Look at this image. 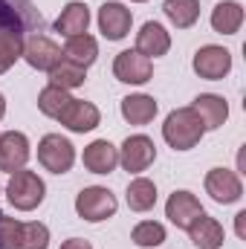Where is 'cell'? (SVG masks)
Listing matches in <instances>:
<instances>
[{
    "instance_id": "cell-22",
    "label": "cell",
    "mask_w": 246,
    "mask_h": 249,
    "mask_svg": "<svg viewBox=\"0 0 246 249\" xmlns=\"http://www.w3.org/2000/svg\"><path fill=\"white\" fill-rule=\"evenodd\" d=\"M61 55L67 58V61L78 64V67H90V64L99 58V44H96V38L93 35H72V38H67V44H64Z\"/></svg>"
},
{
    "instance_id": "cell-20",
    "label": "cell",
    "mask_w": 246,
    "mask_h": 249,
    "mask_svg": "<svg viewBox=\"0 0 246 249\" xmlns=\"http://www.w3.org/2000/svg\"><path fill=\"white\" fill-rule=\"evenodd\" d=\"M119 110H122V119H124V122H130V124H148V122H154V116H157L159 105H157V99H154V96L133 93V96H124V99H122Z\"/></svg>"
},
{
    "instance_id": "cell-15",
    "label": "cell",
    "mask_w": 246,
    "mask_h": 249,
    "mask_svg": "<svg viewBox=\"0 0 246 249\" xmlns=\"http://www.w3.org/2000/svg\"><path fill=\"white\" fill-rule=\"evenodd\" d=\"M171 50V35L162 23L148 20L142 23V29L136 32V53H142L145 58H162Z\"/></svg>"
},
{
    "instance_id": "cell-3",
    "label": "cell",
    "mask_w": 246,
    "mask_h": 249,
    "mask_svg": "<svg viewBox=\"0 0 246 249\" xmlns=\"http://www.w3.org/2000/svg\"><path fill=\"white\" fill-rule=\"evenodd\" d=\"M119 203H116V194L105 186H87L78 191L75 197V214L87 223H102V220H110L116 214Z\"/></svg>"
},
{
    "instance_id": "cell-32",
    "label": "cell",
    "mask_w": 246,
    "mask_h": 249,
    "mask_svg": "<svg viewBox=\"0 0 246 249\" xmlns=\"http://www.w3.org/2000/svg\"><path fill=\"white\" fill-rule=\"evenodd\" d=\"M235 232H238V238H246V212L235 214Z\"/></svg>"
},
{
    "instance_id": "cell-14",
    "label": "cell",
    "mask_w": 246,
    "mask_h": 249,
    "mask_svg": "<svg viewBox=\"0 0 246 249\" xmlns=\"http://www.w3.org/2000/svg\"><path fill=\"white\" fill-rule=\"evenodd\" d=\"M81 162L90 174H113L116 165H119V148L107 139H96L84 148Z\"/></svg>"
},
{
    "instance_id": "cell-11",
    "label": "cell",
    "mask_w": 246,
    "mask_h": 249,
    "mask_svg": "<svg viewBox=\"0 0 246 249\" xmlns=\"http://www.w3.org/2000/svg\"><path fill=\"white\" fill-rule=\"evenodd\" d=\"M29 154H32V151H29L26 133H20V130H6V133H0V171L15 174V171L26 168Z\"/></svg>"
},
{
    "instance_id": "cell-31",
    "label": "cell",
    "mask_w": 246,
    "mask_h": 249,
    "mask_svg": "<svg viewBox=\"0 0 246 249\" xmlns=\"http://www.w3.org/2000/svg\"><path fill=\"white\" fill-rule=\"evenodd\" d=\"M61 249H93L90 241H84V238H70V241H64Z\"/></svg>"
},
{
    "instance_id": "cell-28",
    "label": "cell",
    "mask_w": 246,
    "mask_h": 249,
    "mask_svg": "<svg viewBox=\"0 0 246 249\" xmlns=\"http://www.w3.org/2000/svg\"><path fill=\"white\" fill-rule=\"evenodd\" d=\"M130 241H133L136 247H142V249L159 247V244H165V226H162V223H157V220H142V223H136V226H133Z\"/></svg>"
},
{
    "instance_id": "cell-7",
    "label": "cell",
    "mask_w": 246,
    "mask_h": 249,
    "mask_svg": "<svg viewBox=\"0 0 246 249\" xmlns=\"http://www.w3.org/2000/svg\"><path fill=\"white\" fill-rule=\"evenodd\" d=\"M0 29L12 32H29L41 29V12L32 0H0Z\"/></svg>"
},
{
    "instance_id": "cell-19",
    "label": "cell",
    "mask_w": 246,
    "mask_h": 249,
    "mask_svg": "<svg viewBox=\"0 0 246 249\" xmlns=\"http://www.w3.org/2000/svg\"><path fill=\"white\" fill-rule=\"evenodd\" d=\"M90 26V6L87 3H67L61 9V15L55 18V32H61L64 38H72V35H84Z\"/></svg>"
},
{
    "instance_id": "cell-2",
    "label": "cell",
    "mask_w": 246,
    "mask_h": 249,
    "mask_svg": "<svg viewBox=\"0 0 246 249\" xmlns=\"http://www.w3.org/2000/svg\"><path fill=\"white\" fill-rule=\"evenodd\" d=\"M6 197H9V203H12L18 212H32V209H38V206L44 203V197H47V183H44L35 171L20 168V171L12 174V180H9V186H6Z\"/></svg>"
},
{
    "instance_id": "cell-24",
    "label": "cell",
    "mask_w": 246,
    "mask_h": 249,
    "mask_svg": "<svg viewBox=\"0 0 246 249\" xmlns=\"http://www.w3.org/2000/svg\"><path fill=\"white\" fill-rule=\"evenodd\" d=\"M162 12L177 29H191L200 20V0H165Z\"/></svg>"
},
{
    "instance_id": "cell-1",
    "label": "cell",
    "mask_w": 246,
    "mask_h": 249,
    "mask_svg": "<svg viewBox=\"0 0 246 249\" xmlns=\"http://www.w3.org/2000/svg\"><path fill=\"white\" fill-rule=\"evenodd\" d=\"M206 136V127L200 122V116L191 107H177L168 113V119L162 124V139L174 148V151H191L200 145V139Z\"/></svg>"
},
{
    "instance_id": "cell-16",
    "label": "cell",
    "mask_w": 246,
    "mask_h": 249,
    "mask_svg": "<svg viewBox=\"0 0 246 249\" xmlns=\"http://www.w3.org/2000/svg\"><path fill=\"white\" fill-rule=\"evenodd\" d=\"M188 107L200 116V122H203L206 130H217L229 119V102L223 96H214V93H200Z\"/></svg>"
},
{
    "instance_id": "cell-23",
    "label": "cell",
    "mask_w": 246,
    "mask_h": 249,
    "mask_svg": "<svg viewBox=\"0 0 246 249\" xmlns=\"http://www.w3.org/2000/svg\"><path fill=\"white\" fill-rule=\"evenodd\" d=\"M124 200H127L130 212H151L157 206V186H154V180H148V177L130 180V186L124 191Z\"/></svg>"
},
{
    "instance_id": "cell-8",
    "label": "cell",
    "mask_w": 246,
    "mask_h": 249,
    "mask_svg": "<svg viewBox=\"0 0 246 249\" xmlns=\"http://www.w3.org/2000/svg\"><path fill=\"white\" fill-rule=\"evenodd\" d=\"M23 61L29 64L32 70H41V72H50L55 64L61 61V47L53 41V38H47V35H29V38H23V55H20Z\"/></svg>"
},
{
    "instance_id": "cell-18",
    "label": "cell",
    "mask_w": 246,
    "mask_h": 249,
    "mask_svg": "<svg viewBox=\"0 0 246 249\" xmlns=\"http://www.w3.org/2000/svg\"><path fill=\"white\" fill-rule=\"evenodd\" d=\"M188 232V238H191V244L197 249H220L223 247V241H226V232H223V226H220V220H214V217H209L206 212L185 229Z\"/></svg>"
},
{
    "instance_id": "cell-12",
    "label": "cell",
    "mask_w": 246,
    "mask_h": 249,
    "mask_svg": "<svg viewBox=\"0 0 246 249\" xmlns=\"http://www.w3.org/2000/svg\"><path fill=\"white\" fill-rule=\"evenodd\" d=\"M113 75L122 84H148L151 75H154V61L145 58L136 50H124V53L116 55V61H113Z\"/></svg>"
},
{
    "instance_id": "cell-6",
    "label": "cell",
    "mask_w": 246,
    "mask_h": 249,
    "mask_svg": "<svg viewBox=\"0 0 246 249\" xmlns=\"http://www.w3.org/2000/svg\"><path fill=\"white\" fill-rule=\"evenodd\" d=\"M191 67L200 78L206 81H220L232 72V53L226 47H217V44H206L194 53Z\"/></svg>"
},
{
    "instance_id": "cell-29",
    "label": "cell",
    "mask_w": 246,
    "mask_h": 249,
    "mask_svg": "<svg viewBox=\"0 0 246 249\" xmlns=\"http://www.w3.org/2000/svg\"><path fill=\"white\" fill-rule=\"evenodd\" d=\"M47 247H50V229H47V223H38V220L20 223L18 249H47Z\"/></svg>"
},
{
    "instance_id": "cell-10",
    "label": "cell",
    "mask_w": 246,
    "mask_h": 249,
    "mask_svg": "<svg viewBox=\"0 0 246 249\" xmlns=\"http://www.w3.org/2000/svg\"><path fill=\"white\" fill-rule=\"evenodd\" d=\"M130 26H133V15H130V9L124 3H119V0L102 3V9H99V29H102V35L107 41L127 38Z\"/></svg>"
},
{
    "instance_id": "cell-21",
    "label": "cell",
    "mask_w": 246,
    "mask_h": 249,
    "mask_svg": "<svg viewBox=\"0 0 246 249\" xmlns=\"http://www.w3.org/2000/svg\"><path fill=\"white\" fill-rule=\"evenodd\" d=\"M244 26V6L238 0H220L211 9V29L220 35H235Z\"/></svg>"
},
{
    "instance_id": "cell-13",
    "label": "cell",
    "mask_w": 246,
    "mask_h": 249,
    "mask_svg": "<svg viewBox=\"0 0 246 249\" xmlns=\"http://www.w3.org/2000/svg\"><path fill=\"white\" fill-rule=\"evenodd\" d=\"M58 122H61L67 130H72V133H90V130H96V127L102 124V113H99V107H96L93 102L72 99V102L64 107V113L58 116Z\"/></svg>"
},
{
    "instance_id": "cell-34",
    "label": "cell",
    "mask_w": 246,
    "mask_h": 249,
    "mask_svg": "<svg viewBox=\"0 0 246 249\" xmlns=\"http://www.w3.org/2000/svg\"><path fill=\"white\" fill-rule=\"evenodd\" d=\"M130 3H148V0H130Z\"/></svg>"
},
{
    "instance_id": "cell-17",
    "label": "cell",
    "mask_w": 246,
    "mask_h": 249,
    "mask_svg": "<svg viewBox=\"0 0 246 249\" xmlns=\"http://www.w3.org/2000/svg\"><path fill=\"white\" fill-rule=\"evenodd\" d=\"M200 214H203V206H200V200L191 191H174L168 197V203H165V217L177 229H188Z\"/></svg>"
},
{
    "instance_id": "cell-25",
    "label": "cell",
    "mask_w": 246,
    "mask_h": 249,
    "mask_svg": "<svg viewBox=\"0 0 246 249\" xmlns=\"http://www.w3.org/2000/svg\"><path fill=\"white\" fill-rule=\"evenodd\" d=\"M84 81H87V70L78 67V64H72V61H67V58H61V61L50 70V84H55L61 90H75Z\"/></svg>"
},
{
    "instance_id": "cell-33",
    "label": "cell",
    "mask_w": 246,
    "mask_h": 249,
    "mask_svg": "<svg viewBox=\"0 0 246 249\" xmlns=\"http://www.w3.org/2000/svg\"><path fill=\"white\" fill-rule=\"evenodd\" d=\"M3 116H6V96L0 93V119H3Z\"/></svg>"
},
{
    "instance_id": "cell-9",
    "label": "cell",
    "mask_w": 246,
    "mask_h": 249,
    "mask_svg": "<svg viewBox=\"0 0 246 249\" xmlns=\"http://www.w3.org/2000/svg\"><path fill=\"white\" fill-rule=\"evenodd\" d=\"M206 194L214 203L229 206V203H238L244 197V183L232 168H211L206 174Z\"/></svg>"
},
{
    "instance_id": "cell-5",
    "label": "cell",
    "mask_w": 246,
    "mask_h": 249,
    "mask_svg": "<svg viewBox=\"0 0 246 249\" xmlns=\"http://www.w3.org/2000/svg\"><path fill=\"white\" fill-rule=\"evenodd\" d=\"M154 160H157V145H154V139L145 136V133L127 136L122 142V148H119V165H122L127 174H142V171H148V168L154 165Z\"/></svg>"
},
{
    "instance_id": "cell-27",
    "label": "cell",
    "mask_w": 246,
    "mask_h": 249,
    "mask_svg": "<svg viewBox=\"0 0 246 249\" xmlns=\"http://www.w3.org/2000/svg\"><path fill=\"white\" fill-rule=\"evenodd\" d=\"M23 55V35L12 29H0V72L12 70V64Z\"/></svg>"
},
{
    "instance_id": "cell-26",
    "label": "cell",
    "mask_w": 246,
    "mask_h": 249,
    "mask_svg": "<svg viewBox=\"0 0 246 249\" xmlns=\"http://www.w3.org/2000/svg\"><path fill=\"white\" fill-rule=\"evenodd\" d=\"M70 102H72L70 90H61V87H55V84H47V87L38 93V110H41L44 116H50V119H58Z\"/></svg>"
},
{
    "instance_id": "cell-4",
    "label": "cell",
    "mask_w": 246,
    "mask_h": 249,
    "mask_svg": "<svg viewBox=\"0 0 246 249\" xmlns=\"http://www.w3.org/2000/svg\"><path fill=\"white\" fill-rule=\"evenodd\" d=\"M38 162L50 174H67L75 162V145L61 133H47L38 142Z\"/></svg>"
},
{
    "instance_id": "cell-30",
    "label": "cell",
    "mask_w": 246,
    "mask_h": 249,
    "mask_svg": "<svg viewBox=\"0 0 246 249\" xmlns=\"http://www.w3.org/2000/svg\"><path fill=\"white\" fill-rule=\"evenodd\" d=\"M20 241V220L0 212V249H18Z\"/></svg>"
}]
</instances>
